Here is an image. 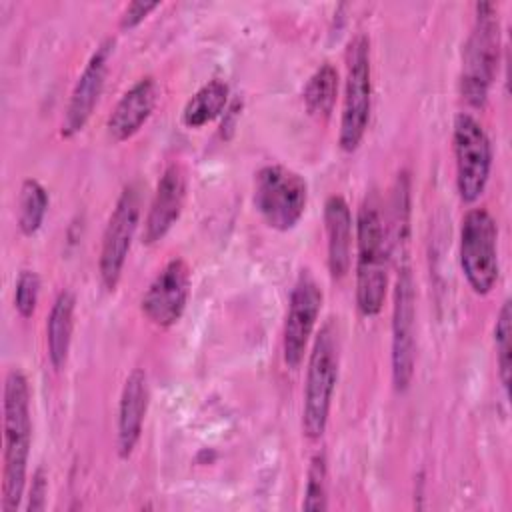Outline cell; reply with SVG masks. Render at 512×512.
<instances>
[{
  "mask_svg": "<svg viewBox=\"0 0 512 512\" xmlns=\"http://www.w3.org/2000/svg\"><path fill=\"white\" fill-rule=\"evenodd\" d=\"M114 48V40H104L94 54L90 56L88 64L84 66L80 78L74 84V90L70 94L66 112H64V120H62V136L64 138H72L74 134H78L86 122L90 120L98 98L102 94L104 88V78H106V70H108V58L112 54Z\"/></svg>",
  "mask_w": 512,
  "mask_h": 512,
  "instance_id": "obj_13",
  "label": "cell"
},
{
  "mask_svg": "<svg viewBox=\"0 0 512 512\" xmlns=\"http://www.w3.org/2000/svg\"><path fill=\"white\" fill-rule=\"evenodd\" d=\"M416 358V294L408 266H400L392 308V382L398 392L408 390Z\"/></svg>",
  "mask_w": 512,
  "mask_h": 512,
  "instance_id": "obj_10",
  "label": "cell"
},
{
  "mask_svg": "<svg viewBox=\"0 0 512 512\" xmlns=\"http://www.w3.org/2000/svg\"><path fill=\"white\" fill-rule=\"evenodd\" d=\"M148 376L144 370L134 368L124 382L118 408V454L128 458L142 434L144 418L148 412Z\"/></svg>",
  "mask_w": 512,
  "mask_h": 512,
  "instance_id": "obj_16",
  "label": "cell"
},
{
  "mask_svg": "<svg viewBox=\"0 0 512 512\" xmlns=\"http://www.w3.org/2000/svg\"><path fill=\"white\" fill-rule=\"evenodd\" d=\"M338 94V70L332 64H322L304 86V106L314 116H330Z\"/></svg>",
  "mask_w": 512,
  "mask_h": 512,
  "instance_id": "obj_20",
  "label": "cell"
},
{
  "mask_svg": "<svg viewBox=\"0 0 512 512\" xmlns=\"http://www.w3.org/2000/svg\"><path fill=\"white\" fill-rule=\"evenodd\" d=\"M160 6V2H142V0H136V2H130L126 6V10L122 12L120 16V28L122 30H132L136 28L152 10H156Z\"/></svg>",
  "mask_w": 512,
  "mask_h": 512,
  "instance_id": "obj_25",
  "label": "cell"
},
{
  "mask_svg": "<svg viewBox=\"0 0 512 512\" xmlns=\"http://www.w3.org/2000/svg\"><path fill=\"white\" fill-rule=\"evenodd\" d=\"M512 312H510V302L506 300L500 308L496 326H494V344H496V362H498V376L508 392L510 386V358H512Z\"/></svg>",
  "mask_w": 512,
  "mask_h": 512,
  "instance_id": "obj_23",
  "label": "cell"
},
{
  "mask_svg": "<svg viewBox=\"0 0 512 512\" xmlns=\"http://www.w3.org/2000/svg\"><path fill=\"white\" fill-rule=\"evenodd\" d=\"M156 98H158V86L152 76L140 78L130 90H126L124 96L114 106L112 114L108 116L106 128L110 138L114 142H124L132 138L152 116Z\"/></svg>",
  "mask_w": 512,
  "mask_h": 512,
  "instance_id": "obj_15",
  "label": "cell"
},
{
  "mask_svg": "<svg viewBox=\"0 0 512 512\" xmlns=\"http://www.w3.org/2000/svg\"><path fill=\"white\" fill-rule=\"evenodd\" d=\"M228 102V86L224 80H210L186 102L182 110V124L188 128H200L218 118Z\"/></svg>",
  "mask_w": 512,
  "mask_h": 512,
  "instance_id": "obj_19",
  "label": "cell"
},
{
  "mask_svg": "<svg viewBox=\"0 0 512 512\" xmlns=\"http://www.w3.org/2000/svg\"><path fill=\"white\" fill-rule=\"evenodd\" d=\"M186 198V176L178 164H170L156 186L142 232L144 244H156L176 224Z\"/></svg>",
  "mask_w": 512,
  "mask_h": 512,
  "instance_id": "obj_14",
  "label": "cell"
},
{
  "mask_svg": "<svg viewBox=\"0 0 512 512\" xmlns=\"http://www.w3.org/2000/svg\"><path fill=\"white\" fill-rule=\"evenodd\" d=\"M46 492H48V482H46V474L42 468H38L32 476V486H30V500H28V510L36 512V510H44L46 506Z\"/></svg>",
  "mask_w": 512,
  "mask_h": 512,
  "instance_id": "obj_26",
  "label": "cell"
},
{
  "mask_svg": "<svg viewBox=\"0 0 512 512\" xmlns=\"http://www.w3.org/2000/svg\"><path fill=\"white\" fill-rule=\"evenodd\" d=\"M190 294V270L182 258L170 260L150 282L146 294L142 296V314L160 328L174 326Z\"/></svg>",
  "mask_w": 512,
  "mask_h": 512,
  "instance_id": "obj_12",
  "label": "cell"
},
{
  "mask_svg": "<svg viewBox=\"0 0 512 512\" xmlns=\"http://www.w3.org/2000/svg\"><path fill=\"white\" fill-rule=\"evenodd\" d=\"M356 306L362 316H376L388 288L390 240L374 196L366 198L356 218Z\"/></svg>",
  "mask_w": 512,
  "mask_h": 512,
  "instance_id": "obj_2",
  "label": "cell"
},
{
  "mask_svg": "<svg viewBox=\"0 0 512 512\" xmlns=\"http://www.w3.org/2000/svg\"><path fill=\"white\" fill-rule=\"evenodd\" d=\"M338 334L328 322L322 326L308 360L304 406H302V430L310 440H318L328 424L330 404L338 378Z\"/></svg>",
  "mask_w": 512,
  "mask_h": 512,
  "instance_id": "obj_4",
  "label": "cell"
},
{
  "mask_svg": "<svg viewBox=\"0 0 512 512\" xmlns=\"http://www.w3.org/2000/svg\"><path fill=\"white\" fill-rule=\"evenodd\" d=\"M460 266L468 286L484 296L498 280V228L492 214L472 208L462 218Z\"/></svg>",
  "mask_w": 512,
  "mask_h": 512,
  "instance_id": "obj_7",
  "label": "cell"
},
{
  "mask_svg": "<svg viewBox=\"0 0 512 512\" xmlns=\"http://www.w3.org/2000/svg\"><path fill=\"white\" fill-rule=\"evenodd\" d=\"M308 200L306 180L280 164H270L258 170L254 178V206L264 222L280 232L292 230Z\"/></svg>",
  "mask_w": 512,
  "mask_h": 512,
  "instance_id": "obj_6",
  "label": "cell"
},
{
  "mask_svg": "<svg viewBox=\"0 0 512 512\" xmlns=\"http://www.w3.org/2000/svg\"><path fill=\"white\" fill-rule=\"evenodd\" d=\"M140 218V196L138 188L134 184H128L106 224V230L102 234V246H100V258H98V272L102 286L106 290H114L120 282L122 268L126 262V256L132 246L134 232L138 228Z\"/></svg>",
  "mask_w": 512,
  "mask_h": 512,
  "instance_id": "obj_9",
  "label": "cell"
},
{
  "mask_svg": "<svg viewBox=\"0 0 512 512\" xmlns=\"http://www.w3.org/2000/svg\"><path fill=\"white\" fill-rule=\"evenodd\" d=\"M372 108V72H370V42L358 34L346 50V84L340 116V148L354 152L368 128Z\"/></svg>",
  "mask_w": 512,
  "mask_h": 512,
  "instance_id": "obj_5",
  "label": "cell"
},
{
  "mask_svg": "<svg viewBox=\"0 0 512 512\" xmlns=\"http://www.w3.org/2000/svg\"><path fill=\"white\" fill-rule=\"evenodd\" d=\"M48 210V192L38 180H24L18 196V228L24 236L40 230Z\"/></svg>",
  "mask_w": 512,
  "mask_h": 512,
  "instance_id": "obj_21",
  "label": "cell"
},
{
  "mask_svg": "<svg viewBox=\"0 0 512 512\" xmlns=\"http://www.w3.org/2000/svg\"><path fill=\"white\" fill-rule=\"evenodd\" d=\"M326 478H328V466H326V454L316 452L310 460L308 468V480H306V490H304V502L302 508L308 512H322L328 508L326 502Z\"/></svg>",
  "mask_w": 512,
  "mask_h": 512,
  "instance_id": "obj_22",
  "label": "cell"
},
{
  "mask_svg": "<svg viewBox=\"0 0 512 512\" xmlns=\"http://www.w3.org/2000/svg\"><path fill=\"white\" fill-rule=\"evenodd\" d=\"M324 224L328 238V270L334 280H342L350 270L352 214L340 194L328 196L324 204Z\"/></svg>",
  "mask_w": 512,
  "mask_h": 512,
  "instance_id": "obj_17",
  "label": "cell"
},
{
  "mask_svg": "<svg viewBox=\"0 0 512 512\" xmlns=\"http://www.w3.org/2000/svg\"><path fill=\"white\" fill-rule=\"evenodd\" d=\"M74 306L76 298L70 290H62L48 314L46 322V346H48V360L54 370H62L68 360L72 330H74Z\"/></svg>",
  "mask_w": 512,
  "mask_h": 512,
  "instance_id": "obj_18",
  "label": "cell"
},
{
  "mask_svg": "<svg viewBox=\"0 0 512 512\" xmlns=\"http://www.w3.org/2000/svg\"><path fill=\"white\" fill-rule=\"evenodd\" d=\"M500 50V24L496 6L490 2L476 4L472 32L462 54V96L474 108H482L488 98Z\"/></svg>",
  "mask_w": 512,
  "mask_h": 512,
  "instance_id": "obj_3",
  "label": "cell"
},
{
  "mask_svg": "<svg viewBox=\"0 0 512 512\" xmlns=\"http://www.w3.org/2000/svg\"><path fill=\"white\" fill-rule=\"evenodd\" d=\"M4 454H2V510L20 506L32 442L30 386L22 370L12 368L4 380Z\"/></svg>",
  "mask_w": 512,
  "mask_h": 512,
  "instance_id": "obj_1",
  "label": "cell"
},
{
  "mask_svg": "<svg viewBox=\"0 0 512 512\" xmlns=\"http://www.w3.org/2000/svg\"><path fill=\"white\" fill-rule=\"evenodd\" d=\"M322 298V290L312 274L308 270L302 272L290 292V304L282 336L284 364L292 370H296L304 360L308 340L320 316Z\"/></svg>",
  "mask_w": 512,
  "mask_h": 512,
  "instance_id": "obj_11",
  "label": "cell"
},
{
  "mask_svg": "<svg viewBox=\"0 0 512 512\" xmlns=\"http://www.w3.org/2000/svg\"><path fill=\"white\" fill-rule=\"evenodd\" d=\"M454 160H456V188L460 200L476 202L488 184L492 168V146L482 124L466 112L454 118L452 132Z\"/></svg>",
  "mask_w": 512,
  "mask_h": 512,
  "instance_id": "obj_8",
  "label": "cell"
},
{
  "mask_svg": "<svg viewBox=\"0 0 512 512\" xmlns=\"http://www.w3.org/2000/svg\"><path fill=\"white\" fill-rule=\"evenodd\" d=\"M40 296V278L34 270H22L14 288V308L22 318H30L36 312Z\"/></svg>",
  "mask_w": 512,
  "mask_h": 512,
  "instance_id": "obj_24",
  "label": "cell"
}]
</instances>
